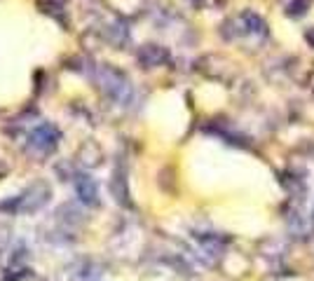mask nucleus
<instances>
[{"mask_svg":"<svg viewBox=\"0 0 314 281\" xmlns=\"http://www.w3.org/2000/svg\"><path fill=\"white\" fill-rule=\"evenodd\" d=\"M242 23H244V33H260V35L267 33L265 22L260 19L258 14H253V12H244L242 14Z\"/></svg>","mask_w":314,"mask_h":281,"instance_id":"obj_1","label":"nucleus"},{"mask_svg":"<svg viewBox=\"0 0 314 281\" xmlns=\"http://www.w3.org/2000/svg\"><path fill=\"white\" fill-rule=\"evenodd\" d=\"M305 40L314 47V28H307V33H305Z\"/></svg>","mask_w":314,"mask_h":281,"instance_id":"obj_4","label":"nucleus"},{"mask_svg":"<svg viewBox=\"0 0 314 281\" xmlns=\"http://www.w3.org/2000/svg\"><path fill=\"white\" fill-rule=\"evenodd\" d=\"M141 59L145 61V64H160V61H164L167 59V54H164V49H160V47H145L141 52Z\"/></svg>","mask_w":314,"mask_h":281,"instance_id":"obj_3","label":"nucleus"},{"mask_svg":"<svg viewBox=\"0 0 314 281\" xmlns=\"http://www.w3.org/2000/svg\"><path fill=\"white\" fill-rule=\"evenodd\" d=\"M312 7V0H291L289 7H286V14L293 17V19H300L307 14V10Z\"/></svg>","mask_w":314,"mask_h":281,"instance_id":"obj_2","label":"nucleus"},{"mask_svg":"<svg viewBox=\"0 0 314 281\" xmlns=\"http://www.w3.org/2000/svg\"><path fill=\"white\" fill-rule=\"evenodd\" d=\"M310 225H312V230H314V211H312V220H310Z\"/></svg>","mask_w":314,"mask_h":281,"instance_id":"obj_5","label":"nucleus"}]
</instances>
